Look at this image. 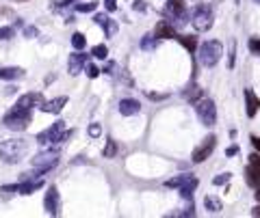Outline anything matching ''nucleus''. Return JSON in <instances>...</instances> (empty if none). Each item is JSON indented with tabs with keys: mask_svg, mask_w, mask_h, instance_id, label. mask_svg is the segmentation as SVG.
I'll return each instance as SVG.
<instances>
[{
	"mask_svg": "<svg viewBox=\"0 0 260 218\" xmlns=\"http://www.w3.org/2000/svg\"><path fill=\"white\" fill-rule=\"evenodd\" d=\"M28 154V143L22 139H9L0 143V160L5 164H18Z\"/></svg>",
	"mask_w": 260,
	"mask_h": 218,
	"instance_id": "nucleus-1",
	"label": "nucleus"
},
{
	"mask_svg": "<svg viewBox=\"0 0 260 218\" xmlns=\"http://www.w3.org/2000/svg\"><path fill=\"white\" fill-rule=\"evenodd\" d=\"M31 121H33V111L31 108H22V106H16V104H13V108L5 115V119H3L5 128L13 130V132H22V130H26L28 126H31Z\"/></svg>",
	"mask_w": 260,
	"mask_h": 218,
	"instance_id": "nucleus-2",
	"label": "nucleus"
},
{
	"mask_svg": "<svg viewBox=\"0 0 260 218\" xmlns=\"http://www.w3.org/2000/svg\"><path fill=\"white\" fill-rule=\"evenodd\" d=\"M221 56H223V46H221V41H217V39L204 41L198 48V59L204 67H215V65L221 61Z\"/></svg>",
	"mask_w": 260,
	"mask_h": 218,
	"instance_id": "nucleus-3",
	"label": "nucleus"
},
{
	"mask_svg": "<svg viewBox=\"0 0 260 218\" xmlns=\"http://www.w3.org/2000/svg\"><path fill=\"white\" fill-rule=\"evenodd\" d=\"M72 136V130H65V121H54L50 128H46L43 132L37 134V143L39 145H50V143H65Z\"/></svg>",
	"mask_w": 260,
	"mask_h": 218,
	"instance_id": "nucleus-4",
	"label": "nucleus"
},
{
	"mask_svg": "<svg viewBox=\"0 0 260 218\" xmlns=\"http://www.w3.org/2000/svg\"><path fill=\"white\" fill-rule=\"evenodd\" d=\"M195 113H198L200 121L208 128L217 123V106L211 97H200L198 101H195Z\"/></svg>",
	"mask_w": 260,
	"mask_h": 218,
	"instance_id": "nucleus-5",
	"label": "nucleus"
},
{
	"mask_svg": "<svg viewBox=\"0 0 260 218\" xmlns=\"http://www.w3.org/2000/svg\"><path fill=\"white\" fill-rule=\"evenodd\" d=\"M191 24H193V28L198 33H208L213 28V24H215V16H213V11L208 9V7H198V9L193 11V16H191Z\"/></svg>",
	"mask_w": 260,
	"mask_h": 218,
	"instance_id": "nucleus-6",
	"label": "nucleus"
},
{
	"mask_svg": "<svg viewBox=\"0 0 260 218\" xmlns=\"http://www.w3.org/2000/svg\"><path fill=\"white\" fill-rule=\"evenodd\" d=\"M33 169H41V171H52L56 164H59V151L56 149H48V151H41V154H37L33 160H31Z\"/></svg>",
	"mask_w": 260,
	"mask_h": 218,
	"instance_id": "nucleus-7",
	"label": "nucleus"
},
{
	"mask_svg": "<svg viewBox=\"0 0 260 218\" xmlns=\"http://www.w3.org/2000/svg\"><path fill=\"white\" fill-rule=\"evenodd\" d=\"M215 147H217V136L215 134H211V136H206L204 141H202V145L200 147H195L193 149V154H191V160L195 164H202L204 160L208 158L215 151Z\"/></svg>",
	"mask_w": 260,
	"mask_h": 218,
	"instance_id": "nucleus-8",
	"label": "nucleus"
},
{
	"mask_svg": "<svg viewBox=\"0 0 260 218\" xmlns=\"http://www.w3.org/2000/svg\"><path fill=\"white\" fill-rule=\"evenodd\" d=\"M43 209H46L50 216H59V212H61V197H59L56 186H48V192H46V197H43Z\"/></svg>",
	"mask_w": 260,
	"mask_h": 218,
	"instance_id": "nucleus-9",
	"label": "nucleus"
},
{
	"mask_svg": "<svg viewBox=\"0 0 260 218\" xmlns=\"http://www.w3.org/2000/svg\"><path fill=\"white\" fill-rule=\"evenodd\" d=\"M85 65H87V54L83 52V50H76L74 54H70V59H68V71H70V76H78L85 69Z\"/></svg>",
	"mask_w": 260,
	"mask_h": 218,
	"instance_id": "nucleus-10",
	"label": "nucleus"
},
{
	"mask_svg": "<svg viewBox=\"0 0 260 218\" xmlns=\"http://www.w3.org/2000/svg\"><path fill=\"white\" fill-rule=\"evenodd\" d=\"M176 35H178V28L173 26L171 22H167V20L156 22V26H154V37L156 39H176Z\"/></svg>",
	"mask_w": 260,
	"mask_h": 218,
	"instance_id": "nucleus-11",
	"label": "nucleus"
},
{
	"mask_svg": "<svg viewBox=\"0 0 260 218\" xmlns=\"http://www.w3.org/2000/svg\"><path fill=\"white\" fill-rule=\"evenodd\" d=\"M65 104H68V97L65 95H61V97H54V99H43L41 101V106H39V111L41 113H48V115H59L63 108H65Z\"/></svg>",
	"mask_w": 260,
	"mask_h": 218,
	"instance_id": "nucleus-12",
	"label": "nucleus"
},
{
	"mask_svg": "<svg viewBox=\"0 0 260 218\" xmlns=\"http://www.w3.org/2000/svg\"><path fill=\"white\" fill-rule=\"evenodd\" d=\"M93 22H96V24H100L104 28V35L106 37H113L115 33H117V22L115 20H111L106 16V13H96V18H93Z\"/></svg>",
	"mask_w": 260,
	"mask_h": 218,
	"instance_id": "nucleus-13",
	"label": "nucleus"
},
{
	"mask_svg": "<svg viewBox=\"0 0 260 218\" xmlns=\"http://www.w3.org/2000/svg\"><path fill=\"white\" fill-rule=\"evenodd\" d=\"M41 101H43V95H41V93H26V95H22L18 101H16V106H22V108H31V111H33V108L35 106H41Z\"/></svg>",
	"mask_w": 260,
	"mask_h": 218,
	"instance_id": "nucleus-14",
	"label": "nucleus"
},
{
	"mask_svg": "<svg viewBox=\"0 0 260 218\" xmlns=\"http://www.w3.org/2000/svg\"><path fill=\"white\" fill-rule=\"evenodd\" d=\"M139 111H141V104L137 99L126 97L119 101V113L124 115V117H135V115H139Z\"/></svg>",
	"mask_w": 260,
	"mask_h": 218,
	"instance_id": "nucleus-15",
	"label": "nucleus"
},
{
	"mask_svg": "<svg viewBox=\"0 0 260 218\" xmlns=\"http://www.w3.org/2000/svg\"><path fill=\"white\" fill-rule=\"evenodd\" d=\"M245 101H247V117L254 119L256 113H258V108H260V99L254 95V91H251V89H245Z\"/></svg>",
	"mask_w": 260,
	"mask_h": 218,
	"instance_id": "nucleus-16",
	"label": "nucleus"
},
{
	"mask_svg": "<svg viewBox=\"0 0 260 218\" xmlns=\"http://www.w3.org/2000/svg\"><path fill=\"white\" fill-rule=\"evenodd\" d=\"M24 76L26 71L22 67H0V80H20Z\"/></svg>",
	"mask_w": 260,
	"mask_h": 218,
	"instance_id": "nucleus-17",
	"label": "nucleus"
},
{
	"mask_svg": "<svg viewBox=\"0 0 260 218\" xmlns=\"http://www.w3.org/2000/svg\"><path fill=\"white\" fill-rule=\"evenodd\" d=\"M176 39L182 43L184 50H186L189 54H193L195 50H198V37H193V35H176Z\"/></svg>",
	"mask_w": 260,
	"mask_h": 218,
	"instance_id": "nucleus-18",
	"label": "nucleus"
},
{
	"mask_svg": "<svg viewBox=\"0 0 260 218\" xmlns=\"http://www.w3.org/2000/svg\"><path fill=\"white\" fill-rule=\"evenodd\" d=\"M182 97H184L186 101H193V104H195V101H198V99L202 97V89H200V84L191 82V84L182 91Z\"/></svg>",
	"mask_w": 260,
	"mask_h": 218,
	"instance_id": "nucleus-19",
	"label": "nucleus"
},
{
	"mask_svg": "<svg viewBox=\"0 0 260 218\" xmlns=\"http://www.w3.org/2000/svg\"><path fill=\"white\" fill-rule=\"evenodd\" d=\"M191 179H195V177L191 175V173H182V175H176V177L167 179V181H165V186H167V188H180V186L189 184Z\"/></svg>",
	"mask_w": 260,
	"mask_h": 218,
	"instance_id": "nucleus-20",
	"label": "nucleus"
},
{
	"mask_svg": "<svg viewBox=\"0 0 260 218\" xmlns=\"http://www.w3.org/2000/svg\"><path fill=\"white\" fill-rule=\"evenodd\" d=\"M158 43H161V39H156L154 35H143V39H141V50H148V52H152V50H156L158 48Z\"/></svg>",
	"mask_w": 260,
	"mask_h": 218,
	"instance_id": "nucleus-21",
	"label": "nucleus"
},
{
	"mask_svg": "<svg viewBox=\"0 0 260 218\" xmlns=\"http://www.w3.org/2000/svg\"><path fill=\"white\" fill-rule=\"evenodd\" d=\"M204 205H206V209H208V212H213V214H217V212H221V209H223L221 201L217 199V197H213V194H206V199H204Z\"/></svg>",
	"mask_w": 260,
	"mask_h": 218,
	"instance_id": "nucleus-22",
	"label": "nucleus"
},
{
	"mask_svg": "<svg viewBox=\"0 0 260 218\" xmlns=\"http://www.w3.org/2000/svg\"><path fill=\"white\" fill-rule=\"evenodd\" d=\"M245 181H247L251 188H260V173L256 169H251V166H247V171H245Z\"/></svg>",
	"mask_w": 260,
	"mask_h": 218,
	"instance_id": "nucleus-23",
	"label": "nucleus"
},
{
	"mask_svg": "<svg viewBox=\"0 0 260 218\" xmlns=\"http://www.w3.org/2000/svg\"><path fill=\"white\" fill-rule=\"evenodd\" d=\"M198 188V177L195 179H191L189 184H184V186H180L178 190H180V197L182 199H193V190Z\"/></svg>",
	"mask_w": 260,
	"mask_h": 218,
	"instance_id": "nucleus-24",
	"label": "nucleus"
},
{
	"mask_svg": "<svg viewBox=\"0 0 260 218\" xmlns=\"http://www.w3.org/2000/svg\"><path fill=\"white\" fill-rule=\"evenodd\" d=\"M186 203L182 207L178 209V212H173L176 216H195V205H193V199H184Z\"/></svg>",
	"mask_w": 260,
	"mask_h": 218,
	"instance_id": "nucleus-25",
	"label": "nucleus"
},
{
	"mask_svg": "<svg viewBox=\"0 0 260 218\" xmlns=\"http://www.w3.org/2000/svg\"><path fill=\"white\" fill-rule=\"evenodd\" d=\"M91 56H96V59H100V61H104L106 56H108V48L104 46V43H98V46L91 48Z\"/></svg>",
	"mask_w": 260,
	"mask_h": 218,
	"instance_id": "nucleus-26",
	"label": "nucleus"
},
{
	"mask_svg": "<svg viewBox=\"0 0 260 218\" xmlns=\"http://www.w3.org/2000/svg\"><path fill=\"white\" fill-rule=\"evenodd\" d=\"M96 9H98V3H96V0H91V3H78V5H76V11H78V13H93Z\"/></svg>",
	"mask_w": 260,
	"mask_h": 218,
	"instance_id": "nucleus-27",
	"label": "nucleus"
},
{
	"mask_svg": "<svg viewBox=\"0 0 260 218\" xmlns=\"http://www.w3.org/2000/svg\"><path fill=\"white\" fill-rule=\"evenodd\" d=\"M72 46H74V50H85V46H87L85 35L83 33H74V35H72Z\"/></svg>",
	"mask_w": 260,
	"mask_h": 218,
	"instance_id": "nucleus-28",
	"label": "nucleus"
},
{
	"mask_svg": "<svg viewBox=\"0 0 260 218\" xmlns=\"http://www.w3.org/2000/svg\"><path fill=\"white\" fill-rule=\"evenodd\" d=\"M115 154H117V145H115L113 139H108V141H106V147H104V151H102V156H104V158H115Z\"/></svg>",
	"mask_w": 260,
	"mask_h": 218,
	"instance_id": "nucleus-29",
	"label": "nucleus"
},
{
	"mask_svg": "<svg viewBox=\"0 0 260 218\" xmlns=\"http://www.w3.org/2000/svg\"><path fill=\"white\" fill-rule=\"evenodd\" d=\"M13 33H16V28L13 26H3L0 28V39H11Z\"/></svg>",
	"mask_w": 260,
	"mask_h": 218,
	"instance_id": "nucleus-30",
	"label": "nucleus"
},
{
	"mask_svg": "<svg viewBox=\"0 0 260 218\" xmlns=\"http://www.w3.org/2000/svg\"><path fill=\"white\" fill-rule=\"evenodd\" d=\"M230 177H232L230 173H221V175H217V177L213 179V184H215V186H223V184H228V181H230Z\"/></svg>",
	"mask_w": 260,
	"mask_h": 218,
	"instance_id": "nucleus-31",
	"label": "nucleus"
},
{
	"mask_svg": "<svg viewBox=\"0 0 260 218\" xmlns=\"http://www.w3.org/2000/svg\"><path fill=\"white\" fill-rule=\"evenodd\" d=\"M247 48H249L254 54H258V56H260V39H258V37H251V39H249V43H247Z\"/></svg>",
	"mask_w": 260,
	"mask_h": 218,
	"instance_id": "nucleus-32",
	"label": "nucleus"
},
{
	"mask_svg": "<svg viewBox=\"0 0 260 218\" xmlns=\"http://www.w3.org/2000/svg\"><path fill=\"white\" fill-rule=\"evenodd\" d=\"M100 134H102V126H100V123H91L89 126V136L91 139H98Z\"/></svg>",
	"mask_w": 260,
	"mask_h": 218,
	"instance_id": "nucleus-33",
	"label": "nucleus"
},
{
	"mask_svg": "<svg viewBox=\"0 0 260 218\" xmlns=\"http://www.w3.org/2000/svg\"><path fill=\"white\" fill-rule=\"evenodd\" d=\"M234 59H236V43L232 41V46H230V54H228V67L230 69L234 67Z\"/></svg>",
	"mask_w": 260,
	"mask_h": 218,
	"instance_id": "nucleus-34",
	"label": "nucleus"
},
{
	"mask_svg": "<svg viewBox=\"0 0 260 218\" xmlns=\"http://www.w3.org/2000/svg\"><path fill=\"white\" fill-rule=\"evenodd\" d=\"M249 166L260 173V154H251V156H249Z\"/></svg>",
	"mask_w": 260,
	"mask_h": 218,
	"instance_id": "nucleus-35",
	"label": "nucleus"
},
{
	"mask_svg": "<svg viewBox=\"0 0 260 218\" xmlns=\"http://www.w3.org/2000/svg\"><path fill=\"white\" fill-rule=\"evenodd\" d=\"M85 69H87V76H89V78H98L100 76V69L96 67V65H85Z\"/></svg>",
	"mask_w": 260,
	"mask_h": 218,
	"instance_id": "nucleus-36",
	"label": "nucleus"
},
{
	"mask_svg": "<svg viewBox=\"0 0 260 218\" xmlns=\"http://www.w3.org/2000/svg\"><path fill=\"white\" fill-rule=\"evenodd\" d=\"M37 35H39V31H37L35 26H26V28H24V37L33 39V37H37Z\"/></svg>",
	"mask_w": 260,
	"mask_h": 218,
	"instance_id": "nucleus-37",
	"label": "nucleus"
},
{
	"mask_svg": "<svg viewBox=\"0 0 260 218\" xmlns=\"http://www.w3.org/2000/svg\"><path fill=\"white\" fill-rule=\"evenodd\" d=\"M72 3H76V0H54V5H52V9H63V7H68Z\"/></svg>",
	"mask_w": 260,
	"mask_h": 218,
	"instance_id": "nucleus-38",
	"label": "nucleus"
},
{
	"mask_svg": "<svg viewBox=\"0 0 260 218\" xmlns=\"http://www.w3.org/2000/svg\"><path fill=\"white\" fill-rule=\"evenodd\" d=\"M104 9L108 13H113L115 9H117V0H104Z\"/></svg>",
	"mask_w": 260,
	"mask_h": 218,
	"instance_id": "nucleus-39",
	"label": "nucleus"
},
{
	"mask_svg": "<svg viewBox=\"0 0 260 218\" xmlns=\"http://www.w3.org/2000/svg\"><path fill=\"white\" fill-rule=\"evenodd\" d=\"M133 9H135V11H139V13H143V11H146V9H148V5H146V3H143V0H135Z\"/></svg>",
	"mask_w": 260,
	"mask_h": 218,
	"instance_id": "nucleus-40",
	"label": "nucleus"
},
{
	"mask_svg": "<svg viewBox=\"0 0 260 218\" xmlns=\"http://www.w3.org/2000/svg\"><path fill=\"white\" fill-rule=\"evenodd\" d=\"M148 97L154 101H161V99H167V93H148Z\"/></svg>",
	"mask_w": 260,
	"mask_h": 218,
	"instance_id": "nucleus-41",
	"label": "nucleus"
},
{
	"mask_svg": "<svg viewBox=\"0 0 260 218\" xmlns=\"http://www.w3.org/2000/svg\"><path fill=\"white\" fill-rule=\"evenodd\" d=\"M249 141H251V145H254L256 154H260V136H256V134H254V136H251V139H249Z\"/></svg>",
	"mask_w": 260,
	"mask_h": 218,
	"instance_id": "nucleus-42",
	"label": "nucleus"
},
{
	"mask_svg": "<svg viewBox=\"0 0 260 218\" xmlns=\"http://www.w3.org/2000/svg\"><path fill=\"white\" fill-rule=\"evenodd\" d=\"M236 154H238V147H236V145H232V147L226 149V156H236Z\"/></svg>",
	"mask_w": 260,
	"mask_h": 218,
	"instance_id": "nucleus-43",
	"label": "nucleus"
},
{
	"mask_svg": "<svg viewBox=\"0 0 260 218\" xmlns=\"http://www.w3.org/2000/svg\"><path fill=\"white\" fill-rule=\"evenodd\" d=\"M113 69H115V65L113 63H108L104 69H100V71H104V74H113Z\"/></svg>",
	"mask_w": 260,
	"mask_h": 218,
	"instance_id": "nucleus-44",
	"label": "nucleus"
},
{
	"mask_svg": "<svg viewBox=\"0 0 260 218\" xmlns=\"http://www.w3.org/2000/svg\"><path fill=\"white\" fill-rule=\"evenodd\" d=\"M251 216H260V205H256L254 209H251Z\"/></svg>",
	"mask_w": 260,
	"mask_h": 218,
	"instance_id": "nucleus-45",
	"label": "nucleus"
},
{
	"mask_svg": "<svg viewBox=\"0 0 260 218\" xmlns=\"http://www.w3.org/2000/svg\"><path fill=\"white\" fill-rule=\"evenodd\" d=\"M256 201L260 203V188H256Z\"/></svg>",
	"mask_w": 260,
	"mask_h": 218,
	"instance_id": "nucleus-46",
	"label": "nucleus"
},
{
	"mask_svg": "<svg viewBox=\"0 0 260 218\" xmlns=\"http://www.w3.org/2000/svg\"><path fill=\"white\" fill-rule=\"evenodd\" d=\"M254 3H258V5H260V0H254Z\"/></svg>",
	"mask_w": 260,
	"mask_h": 218,
	"instance_id": "nucleus-47",
	"label": "nucleus"
},
{
	"mask_svg": "<svg viewBox=\"0 0 260 218\" xmlns=\"http://www.w3.org/2000/svg\"><path fill=\"white\" fill-rule=\"evenodd\" d=\"M18 3H22V0H18Z\"/></svg>",
	"mask_w": 260,
	"mask_h": 218,
	"instance_id": "nucleus-48",
	"label": "nucleus"
}]
</instances>
